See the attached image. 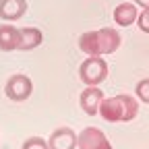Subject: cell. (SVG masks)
I'll use <instances>...</instances> for the list:
<instances>
[{"mask_svg":"<svg viewBox=\"0 0 149 149\" xmlns=\"http://www.w3.org/2000/svg\"><path fill=\"white\" fill-rule=\"evenodd\" d=\"M137 114H139V102L128 93L104 97L100 106V116L106 122H130L137 118Z\"/></svg>","mask_w":149,"mask_h":149,"instance_id":"cell-1","label":"cell"},{"mask_svg":"<svg viewBox=\"0 0 149 149\" xmlns=\"http://www.w3.org/2000/svg\"><path fill=\"white\" fill-rule=\"evenodd\" d=\"M108 62L102 56H89L79 66V79L85 85H100L108 79Z\"/></svg>","mask_w":149,"mask_h":149,"instance_id":"cell-2","label":"cell"},{"mask_svg":"<svg viewBox=\"0 0 149 149\" xmlns=\"http://www.w3.org/2000/svg\"><path fill=\"white\" fill-rule=\"evenodd\" d=\"M31 93H33V81L23 72L10 74L4 85V95L10 102H25L31 97Z\"/></svg>","mask_w":149,"mask_h":149,"instance_id":"cell-3","label":"cell"},{"mask_svg":"<svg viewBox=\"0 0 149 149\" xmlns=\"http://www.w3.org/2000/svg\"><path fill=\"white\" fill-rule=\"evenodd\" d=\"M104 102V91L97 87V85H87L83 91H81V97H79V104L83 108V112L87 116H95L100 114V106Z\"/></svg>","mask_w":149,"mask_h":149,"instance_id":"cell-4","label":"cell"},{"mask_svg":"<svg viewBox=\"0 0 149 149\" xmlns=\"http://www.w3.org/2000/svg\"><path fill=\"white\" fill-rule=\"evenodd\" d=\"M50 149H77V133L70 126L56 128L48 139Z\"/></svg>","mask_w":149,"mask_h":149,"instance_id":"cell-5","label":"cell"},{"mask_svg":"<svg viewBox=\"0 0 149 149\" xmlns=\"http://www.w3.org/2000/svg\"><path fill=\"white\" fill-rule=\"evenodd\" d=\"M120 42H122V37H120L118 29H114V27L97 29V44H100V54L102 56L114 54L120 48Z\"/></svg>","mask_w":149,"mask_h":149,"instance_id":"cell-6","label":"cell"},{"mask_svg":"<svg viewBox=\"0 0 149 149\" xmlns=\"http://www.w3.org/2000/svg\"><path fill=\"white\" fill-rule=\"evenodd\" d=\"M106 141L108 139L104 135V130L95 128V126H87L77 135V147L79 149H100Z\"/></svg>","mask_w":149,"mask_h":149,"instance_id":"cell-7","label":"cell"},{"mask_svg":"<svg viewBox=\"0 0 149 149\" xmlns=\"http://www.w3.org/2000/svg\"><path fill=\"white\" fill-rule=\"evenodd\" d=\"M27 13V0H0V19L2 21H19Z\"/></svg>","mask_w":149,"mask_h":149,"instance_id":"cell-8","label":"cell"},{"mask_svg":"<svg viewBox=\"0 0 149 149\" xmlns=\"http://www.w3.org/2000/svg\"><path fill=\"white\" fill-rule=\"evenodd\" d=\"M137 19H139V8L135 2H122L114 8V21L120 27H128L137 23Z\"/></svg>","mask_w":149,"mask_h":149,"instance_id":"cell-9","label":"cell"},{"mask_svg":"<svg viewBox=\"0 0 149 149\" xmlns=\"http://www.w3.org/2000/svg\"><path fill=\"white\" fill-rule=\"evenodd\" d=\"M21 44V31L15 25H0V50L2 52H15Z\"/></svg>","mask_w":149,"mask_h":149,"instance_id":"cell-10","label":"cell"},{"mask_svg":"<svg viewBox=\"0 0 149 149\" xmlns=\"http://www.w3.org/2000/svg\"><path fill=\"white\" fill-rule=\"evenodd\" d=\"M19 31H21V44H19V50H21V52H31L37 46H42V42H44L42 29H37V27H23Z\"/></svg>","mask_w":149,"mask_h":149,"instance_id":"cell-11","label":"cell"},{"mask_svg":"<svg viewBox=\"0 0 149 149\" xmlns=\"http://www.w3.org/2000/svg\"><path fill=\"white\" fill-rule=\"evenodd\" d=\"M79 50L87 56H102L100 44H97V31H85L79 37Z\"/></svg>","mask_w":149,"mask_h":149,"instance_id":"cell-12","label":"cell"},{"mask_svg":"<svg viewBox=\"0 0 149 149\" xmlns=\"http://www.w3.org/2000/svg\"><path fill=\"white\" fill-rule=\"evenodd\" d=\"M135 95H137L139 102L149 104V77H147V79H141V81L137 83V87H135Z\"/></svg>","mask_w":149,"mask_h":149,"instance_id":"cell-13","label":"cell"},{"mask_svg":"<svg viewBox=\"0 0 149 149\" xmlns=\"http://www.w3.org/2000/svg\"><path fill=\"white\" fill-rule=\"evenodd\" d=\"M21 149H50V145H48V141L42 139V137H29V139L23 141Z\"/></svg>","mask_w":149,"mask_h":149,"instance_id":"cell-14","label":"cell"},{"mask_svg":"<svg viewBox=\"0 0 149 149\" xmlns=\"http://www.w3.org/2000/svg\"><path fill=\"white\" fill-rule=\"evenodd\" d=\"M137 27H139L143 33H149V8H143V13H139Z\"/></svg>","mask_w":149,"mask_h":149,"instance_id":"cell-15","label":"cell"},{"mask_svg":"<svg viewBox=\"0 0 149 149\" xmlns=\"http://www.w3.org/2000/svg\"><path fill=\"white\" fill-rule=\"evenodd\" d=\"M135 4L141 8H149V0H135Z\"/></svg>","mask_w":149,"mask_h":149,"instance_id":"cell-16","label":"cell"},{"mask_svg":"<svg viewBox=\"0 0 149 149\" xmlns=\"http://www.w3.org/2000/svg\"><path fill=\"white\" fill-rule=\"evenodd\" d=\"M100 149H114V147H112V145H110V143H108V141H106V143H104V145H102V147H100Z\"/></svg>","mask_w":149,"mask_h":149,"instance_id":"cell-17","label":"cell"}]
</instances>
